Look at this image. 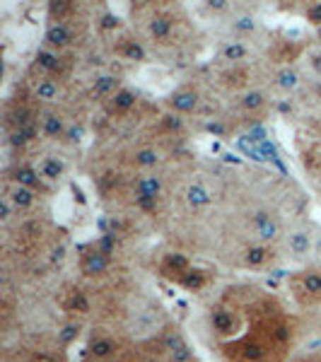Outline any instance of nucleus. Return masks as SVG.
<instances>
[{
  "label": "nucleus",
  "instance_id": "f257e3e1",
  "mask_svg": "<svg viewBox=\"0 0 321 362\" xmlns=\"http://www.w3.org/2000/svg\"><path fill=\"white\" fill-rule=\"evenodd\" d=\"M249 326L230 343H220V353L230 362H288L297 338V319L285 312L278 297L256 288L247 307Z\"/></svg>",
  "mask_w": 321,
  "mask_h": 362
},
{
  "label": "nucleus",
  "instance_id": "f03ea898",
  "mask_svg": "<svg viewBox=\"0 0 321 362\" xmlns=\"http://www.w3.org/2000/svg\"><path fill=\"white\" fill-rule=\"evenodd\" d=\"M143 39L157 54H177L191 42V25L179 5L140 3L133 8Z\"/></svg>",
  "mask_w": 321,
  "mask_h": 362
},
{
  "label": "nucleus",
  "instance_id": "7ed1b4c3",
  "mask_svg": "<svg viewBox=\"0 0 321 362\" xmlns=\"http://www.w3.org/2000/svg\"><path fill=\"white\" fill-rule=\"evenodd\" d=\"M138 346L126 336L109 329H99L90 336L83 353V362H136Z\"/></svg>",
  "mask_w": 321,
  "mask_h": 362
},
{
  "label": "nucleus",
  "instance_id": "20e7f679",
  "mask_svg": "<svg viewBox=\"0 0 321 362\" xmlns=\"http://www.w3.org/2000/svg\"><path fill=\"white\" fill-rule=\"evenodd\" d=\"M162 278H167L169 283H177L186 288L189 293H201L203 288L210 283V273L203 271V268H196L194 264L189 261V256L184 254H165L157 266Z\"/></svg>",
  "mask_w": 321,
  "mask_h": 362
},
{
  "label": "nucleus",
  "instance_id": "39448f33",
  "mask_svg": "<svg viewBox=\"0 0 321 362\" xmlns=\"http://www.w3.org/2000/svg\"><path fill=\"white\" fill-rule=\"evenodd\" d=\"M0 362H66V350L51 336H32L17 348H8Z\"/></svg>",
  "mask_w": 321,
  "mask_h": 362
},
{
  "label": "nucleus",
  "instance_id": "423d86ee",
  "mask_svg": "<svg viewBox=\"0 0 321 362\" xmlns=\"http://www.w3.org/2000/svg\"><path fill=\"white\" fill-rule=\"evenodd\" d=\"M290 297L302 309H319L321 307V268H305L297 271L288 280Z\"/></svg>",
  "mask_w": 321,
  "mask_h": 362
},
{
  "label": "nucleus",
  "instance_id": "0eeeda50",
  "mask_svg": "<svg viewBox=\"0 0 321 362\" xmlns=\"http://www.w3.org/2000/svg\"><path fill=\"white\" fill-rule=\"evenodd\" d=\"M114 244L112 239H102V242H95L90 244V247L83 249V254H80V271H83L85 278H102L109 273V268H112L114 259Z\"/></svg>",
  "mask_w": 321,
  "mask_h": 362
},
{
  "label": "nucleus",
  "instance_id": "6e6552de",
  "mask_svg": "<svg viewBox=\"0 0 321 362\" xmlns=\"http://www.w3.org/2000/svg\"><path fill=\"white\" fill-rule=\"evenodd\" d=\"M70 68H73V58L70 56L61 54V51H54V49H42L37 56H34L32 75L61 80L70 73Z\"/></svg>",
  "mask_w": 321,
  "mask_h": 362
},
{
  "label": "nucleus",
  "instance_id": "1a4fd4ad",
  "mask_svg": "<svg viewBox=\"0 0 321 362\" xmlns=\"http://www.w3.org/2000/svg\"><path fill=\"white\" fill-rule=\"evenodd\" d=\"M56 302H58V307H61L63 312H66L68 317H73V319H83V317H87V314L92 312L90 295H87L83 288H78L75 283L63 285V290L58 293Z\"/></svg>",
  "mask_w": 321,
  "mask_h": 362
},
{
  "label": "nucleus",
  "instance_id": "9d476101",
  "mask_svg": "<svg viewBox=\"0 0 321 362\" xmlns=\"http://www.w3.org/2000/svg\"><path fill=\"white\" fill-rule=\"evenodd\" d=\"M5 184H13V186H22V189H32L37 194H49V186L42 179L39 169L29 167V165H13L5 174Z\"/></svg>",
  "mask_w": 321,
  "mask_h": 362
},
{
  "label": "nucleus",
  "instance_id": "9b49d317",
  "mask_svg": "<svg viewBox=\"0 0 321 362\" xmlns=\"http://www.w3.org/2000/svg\"><path fill=\"white\" fill-rule=\"evenodd\" d=\"M162 194V181L160 177H138L133 181V198H136V206L143 210H155L157 198Z\"/></svg>",
  "mask_w": 321,
  "mask_h": 362
},
{
  "label": "nucleus",
  "instance_id": "f8f14e48",
  "mask_svg": "<svg viewBox=\"0 0 321 362\" xmlns=\"http://www.w3.org/2000/svg\"><path fill=\"white\" fill-rule=\"evenodd\" d=\"M80 34H83V27H78L75 22H70V25H49V29H46V46L63 54L68 46L78 42Z\"/></svg>",
  "mask_w": 321,
  "mask_h": 362
},
{
  "label": "nucleus",
  "instance_id": "ddd939ff",
  "mask_svg": "<svg viewBox=\"0 0 321 362\" xmlns=\"http://www.w3.org/2000/svg\"><path fill=\"white\" fill-rule=\"evenodd\" d=\"M220 85L230 92H239V90H247L252 85V68L242 66V63H235L227 70L220 73Z\"/></svg>",
  "mask_w": 321,
  "mask_h": 362
},
{
  "label": "nucleus",
  "instance_id": "4468645a",
  "mask_svg": "<svg viewBox=\"0 0 321 362\" xmlns=\"http://www.w3.org/2000/svg\"><path fill=\"white\" fill-rule=\"evenodd\" d=\"M198 92L194 87H179L177 92H172L167 99V107L172 109L174 114H194L198 109Z\"/></svg>",
  "mask_w": 321,
  "mask_h": 362
},
{
  "label": "nucleus",
  "instance_id": "2eb2a0df",
  "mask_svg": "<svg viewBox=\"0 0 321 362\" xmlns=\"http://www.w3.org/2000/svg\"><path fill=\"white\" fill-rule=\"evenodd\" d=\"M138 107V97L133 95L131 90H126V87H121L116 95L109 99L107 104H104V112H107L112 119H121V116H128L133 112V109Z\"/></svg>",
  "mask_w": 321,
  "mask_h": 362
},
{
  "label": "nucleus",
  "instance_id": "dca6fc26",
  "mask_svg": "<svg viewBox=\"0 0 321 362\" xmlns=\"http://www.w3.org/2000/svg\"><path fill=\"white\" fill-rule=\"evenodd\" d=\"M29 92L37 102H56L58 95H61V87H58V80L54 78H42V75H32L29 80Z\"/></svg>",
  "mask_w": 321,
  "mask_h": 362
},
{
  "label": "nucleus",
  "instance_id": "f3484780",
  "mask_svg": "<svg viewBox=\"0 0 321 362\" xmlns=\"http://www.w3.org/2000/svg\"><path fill=\"white\" fill-rule=\"evenodd\" d=\"M10 203H13L15 210H20V213H27V210H32L34 206L39 203V194L32 189H22V186H13V184H5V196Z\"/></svg>",
  "mask_w": 321,
  "mask_h": 362
},
{
  "label": "nucleus",
  "instance_id": "a211bd4d",
  "mask_svg": "<svg viewBox=\"0 0 321 362\" xmlns=\"http://www.w3.org/2000/svg\"><path fill=\"white\" fill-rule=\"evenodd\" d=\"M46 15H49L51 25H70V22H78L80 5L68 3V0H63V3H49Z\"/></svg>",
  "mask_w": 321,
  "mask_h": 362
},
{
  "label": "nucleus",
  "instance_id": "6ab92c4d",
  "mask_svg": "<svg viewBox=\"0 0 321 362\" xmlns=\"http://www.w3.org/2000/svg\"><path fill=\"white\" fill-rule=\"evenodd\" d=\"M114 51H116V56L124 58V61H143L145 58L143 44H140L133 34H121L114 42Z\"/></svg>",
  "mask_w": 321,
  "mask_h": 362
},
{
  "label": "nucleus",
  "instance_id": "aec40b11",
  "mask_svg": "<svg viewBox=\"0 0 321 362\" xmlns=\"http://www.w3.org/2000/svg\"><path fill=\"white\" fill-rule=\"evenodd\" d=\"M252 230L259 235L261 242H273L280 235V225L268 213H256L252 218Z\"/></svg>",
  "mask_w": 321,
  "mask_h": 362
},
{
  "label": "nucleus",
  "instance_id": "412c9836",
  "mask_svg": "<svg viewBox=\"0 0 321 362\" xmlns=\"http://www.w3.org/2000/svg\"><path fill=\"white\" fill-rule=\"evenodd\" d=\"M273 256L276 254H273V249L268 244H254L242 254V264L247 268H264L266 264H271Z\"/></svg>",
  "mask_w": 321,
  "mask_h": 362
},
{
  "label": "nucleus",
  "instance_id": "4be33fe9",
  "mask_svg": "<svg viewBox=\"0 0 321 362\" xmlns=\"http://www.w3.org/2000/svg\"><path fill=\"white\" fill-rule=\"evenodd\" d=\"M119 90H121L119 78H114V75H102V78L95 80V85H92L90 95L95 97V99H99L102 104H107L109 99H112Z\"/></svg>",
  "mask_w": 321,
  "mask_h": 362
},
{
  "label": "nucleus",
  "instance_id": "5701e85b",
  "mask_svg": "<svg viewBox=\"0 0 321 362\" xmlns=\"http://www.w3.org/2000/svg\"><path fill=\"white\" fill-rule=\"evenodd\" d=\"M39 128H42V136L46 138H63L66 136V121H63L61 114L56 112H44L42 119H39Z\"/></svg>",
  "mask_w": 321,
  "mask_h": 362
},
{
  "label": "nucleus",
  "instance_id": "b1692460",
  "mask_svg": "<svg viewBox=\"0 0 321 362\" xmlns=\"http://www.w3.org/2000/svg\"><path fill=\"white\" fill-rule=\"evenodd\" d=\"M239 107L249 116H261L268 109V99L261 92H247V95L239 99Z\"/></svg>",
  "mask_w": 321,
  "mask_h": 362
},
{
  "label": "nucleus",
  "instance_id": "393cba45",
  "mask_svg": "<svg viewBox=\"0 0 321 362\" xmlns=\"http://www.w3.org/2000/svg\"><path fill=\"white\" fill-rule=\"evenodd\" d=\"M160 157H157V150L150 148V145H143V148H136L131 153V165L136 169H153Z\"/></svg>",
  "mask_w": 321,
  "mask_h": 362
},
{
  "label": "nucleus",
  "instance_id": "a878e982",
  "mask_svg": "<svg viewBox=\"0 0 321 362\" xmlns=\"http://www.w3.org/2000/svg\"><path fill=\"white\" fill-rule=\"evenodd\" d=\"M39 174H42L44 181H56L63 177V162H58L56 157H46V160L39 165Z\"/></svg>",
  "mask_w": 321,
  "mask_h": 362
},
{
  "label": "nucleus",
  "instance_id": "bb28decb",
  "mask_svg": "<svg viewBox=\"0 0 321 362\" xmlns=\"http://www.w3.org/2000/svg\"><path fill=\"white\" fill-rule=\"evenodd\" d=\"M297 56H300V46L288 44V42H280L278 51L273 54V58H276L278 63H290V61H295Z\"/></svg>",
  "mask_w": 321,
  "mask_h": 362
},
{
  "label": "nucleus",
  "instance_id": "cd10ccee",
  "mask_svg": "<svg viewBox=\"0 0 321 362\" xmlns=\"http://www.w3.org/2000/svg\"><path fill=\"white\" fill-rule=\"evenodd\" d=\"M13 317H15V300H13V295H5V297H3V307H0L3 331H8V329H10V324H13Z\"/></svg>",
  "mask_w": 321,
  "mask_h": 362
},
{
  "label": "nucleus",
  "instance_id": "c85d7f7f",
  "mask_svg": "<svg viewBox=\"0 0 321 362\" xmlns=\"http://www.w3.org/2000/svg\"><path fill=\"white\" fill-rule=\"evenodd\" d=\"M223 54L227 61H242V58L247 56V49H244L242 44H230V46H225Z\"/></svg>",
  "mask_w": 321,
  "mask_h": 362
},
{
  "label": "nucleus",
  "instance_id": "c756f323",
  "mask_svg": "<svg viewBox=\"0 0 321 362\" xmlns=\"http://www.w3.org/2000/svg\"><path fill=\"white\" fill-rule=\"evenodd\" d=\"M305 17H307L309 25H314V27H319V29H321V3L309 5L307 13H305Z\"/></svg>",
  "mask_w": 321,
  "mask_h": 362
},
{
  "label": "nucleus",
  "instance_id": "7c9ffc66",
  "mask_svg": "<svg viewBox=\"0 0 321 362\" xmlns=\"http://www.w3.org/2000/svg\"><path fill=\"white\" fill-rule=\"evenodd\" d=\"M280 85L283 87H295L297 85V75L293 70H285V73H280Z\"/></svg>",
  "mask_w": 321,
  "mask_h": 362
},
{
  "label": "nucleus",
  "instance_id": "2f4dec72",
  "mask_svg": "<svg viewBox=\"0 0 321 362\" xmlns=\"http://www.w3.org/2000/svg\"><path fill=\"white\" fill-rule=\"evenodd\" d=\"M288 362H321V348L314 350V353H307V355H300V358H293Z\"/></svg>",
  "mask_w": 321,
  "mask_h": 362
},
{
  "label": "nucleus",
  "instance_id": "473e14b6",
  "mask_svg": "<svg viewBox=\"0 0 321 362\" xmlns=\"http://www.w3.org/2000/svg\"><path fill=\"white\" fill-rule=\"evenodd\" d=\"M184 362H198L196 358H189V360H184Z\"/></svg>",
  "mask_w": 321,
  "mask_h": 362
},
{
  "label": "nucleus",
  "instance_id": "72a5a7b5",
  "mask_svg": "<svg viewBox=\"0 0 321 362\" xmlns=\"http://www.w3.org/2000/svg\"><path fill=\"white\" fill-rule=\"evenodd\" d=\"M319 37H321V29H319Z\"/></svg>",
  "mask_w": 321,
  "mask_h": 362
}]
</instances>
